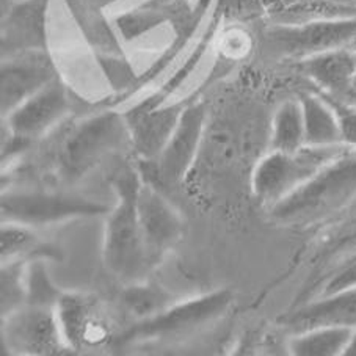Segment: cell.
<instances>
[{
    "instance_id": "7402d4cb",
    "label": "cell",
    "mask_w": 356,
    "mask_h": 356,
    "mask_svg": "<svg viewBox=\"0 0 356 356\" xmlns=\"http://www.w3.org/2000/svg\"><path fill=\"white\" fill-rule=\"evenodd\" d=\"M27 259H11L2 264L0 276V298H2V317L27 303Z\"/></svg>"
},
{
    "instance_id": "4fadbf2b",
    "label": "cell",
    "mask_w": 356,
    "mask_h": 356,
    "mask_svg": "<svg viewBox=\"0 0 356 356\" xmlns=\"http://www.w3.org/2000/svg\"><path fill=\"white\" fill-rule=\"evenodd\" d=\"M138 217L152 267L181 238L182 220L170 202L154 187L146 184H141L138 192Z\"/></svg>"
},
{
    "instance_id": "cb8c5ba5",
    "label": "cell",
    "mask_w": 356,
    "mask_h": 356,
    "mask_svg": "<svg viewBox=\"0 0 356 356\" xmlns=\"http://www.w3.org/2000/svg\"><path fill=\"white\" fill-rule=\"evenodd\" d=\"M27 266V303L55 306L61 297L57 287L49 280L42 261H29Z\"/></svg>"
},
{
    "instance_id": "7c38bea8",
    "label": "cell",
    "mask_w": 356,
    "mask_h": 356,
    "mask_svg": "<svg viewBox=\"0 0 356 356\" xmlns=\"http://www.w3.org/2000/svg\"><path fill=\"white\" fill-rule=\"evenodd\" d=\"M204 104L193 102L184 107L173 134L157 157V171L163 182L177 184L192 167L204 132Z\"/></svg>"
},
{
    "instance_id": "8fae6325",
    "label": "cell",
    "mask_w": 356,
    "mask_h": 356,
    "mask_svg": "<svg viewBox=\"0 0 356 356\" xmlns=\"http://www.w3.org/2000/svg\"><path fill=\"white\" fill-rule=\"evenodd\" d=\"M67 110L70 99L66 88L60 79L55 77L7 116L10 134L30 143L63 120Z\"/></svg>"
},
{
    "instance_id": "484cf974",
    "label": "cell",
    "mask_w": 356,
    "mask_h": 356,
    "mask_svg": "<svg viewBox=\"0 0 356 356\" xmlns=\"http://www.w3.org/2000/svg\"><path fill=\"white\" fill-rule=\"evenodd\" d=\"M321 95L330 102V106L333 107L337 116L342 143L356 151V106L355 104L337 99V97H331L323 93Z\"/></svg>"
},
{
    "instance_id": "1f68e13d",
    "label": "cell",
    "mask_w": 356,
    "mask_h": 356,
    "mask_svg": "<svg viewBox=\"0 0 356 356\" xmlns=\"http://www.w3.org/2000/svg\"><path fill=\"white\" fill-rule=\"evenodd\" d=\"M161 3H170V2H175V0H159Z\"/></svg>"
},
{
    "instance_id": "4dcf8cb0",
    "label": "cell",
    "mask_w": 356,
    "mask_h": 356,
    "mask_svg": "<svg viewBox=\"0 0 356 356\" xmlns=\"http://www.w3.org/2000/svg\"><path fill=\"white\" fill-rule=\"evenodd\" d=\"M88 2H91V5H90L91 8H104L106 5L113 3V2H116V0H88Z\"/></svg>"
},
{
    "instance_id": "ac0fdd59",
    "label": "cell",
    "mask_w": 356,
    "mask_h": 356,
    "mask_svg": "<svg viewBox=\"0 0 356 356\" xmlns=\"http://www.w3.org/2000/svg\"><path fill=\"white\" fill-rule=\"evenodd\" d=\"M305 118V138L308 146L343 145L339 122L333 107L325 97L318 95L300 96Z\"/></svg>"
},
{
    "instance_id": "ba28073f",
    "label": "cell",
    "mask_w": 356,
    "mask_h": 356,
    "mask_svg": "<svg viewBox=\"0 0 356 356\" xmlns=\"http://www.w3.org/2000/svg\"><path fill=\"white\" fill-rule=\"evenodd\" d=\"M0 209L2 222L27 226L49 225L74 217L102 216L108 211L107 206L82 196L42 192L3 193Z\"/></svg>"
},
{
    "instance_id": "83f0119b",
    "label": "cell",
    "mask_w": 356,
    "mask_h": 356,
    "mask_svg": "<svg viewBox=\"0 0 356 356\" xmlns=\"http://www.w3.org/2000/svg\"><path fill=\"white\" fill-rule=\"evenodd\" d=\"M353 287H356V253L336 270V273L331 276L327 286H325L322 297L353 289Z\"/></svg>"
},
{
    "instance_id": "44dd1931",
    "label": "cell",
    "mask_w": 356,
    "mask_h": 356,
    "mask_svg": "<svg viewBox=\"0 0 356 356\" xmlns=\"http://www.w3.org/2000/svg\"><path fill=\"white\" fill-rule=\"evenodd\" d=\"M0 253H2V261L11 259H26V256L44 254L55 256L52 250L42 251V245L38 241L35 232L30 229V226L21 223L3 222L2 229H0Z\"/></svg>"
},
{
    "instance_id": "6da1fadb",
    "label": "cell",
    "mask_w": 356,
    "mask_h": 356,
    "mask_svg": "<svg viewBox=\"0 0 356 356\" xmlns=\"http://www.w3.org/2000/svg\"><path fill=\"white\" fill-rule=\"evenodd\" d=\"M118 204L107 218L104 262L115 278L138 282L151 268L138 217V192L141 181L134 170L126 168L112 182Z\"/></svg>"
},
{
    "instance_id": "5bb4252c",
    "label": "cell",
    "mask_w": 356,
    "mask_h": 356,
    "mask_svg": "<svg viewBox=\"0 0 356 356\" xmlns=\"http://www.w3.org/2000/svg\"><path fill=\"white\" fill-rule=\"evenodd\" d=\"M49 0H22L2 22V54L5 57L46 51V15Z\"/></svg>"
},
{
    "instance_id": "277c9868",
    "label": "cell",
    "mask_w": 356,
    "mask_h": 356,
    "mask_svg": "<svg viewBox=\"0 0 356 356\" xmlns=\"http://www.w3.org/2000/svg\"><path fill=\"white\" fill-rule=\"evenodd\" d=\"M350 149L347 145H305L293 152L270 151L253 171V193L264 206L272 207Z\"/></svg>"
},
{
    "instance_id": "52a82bcc",
    "label": "cell",
    "mask_w": 356,
    "mask_h": 356,
    "mask_svg": "<svg viewBox=\"0 0 356 356\" xmlns=\"http://www.w3.org/2000/svg\"><path fill=\"white\" fill-rule=\"evenodd\" d=\"M2 321V341L11 353L57 355L67 348L55 306L26 303Z\"/></svg>"
},
{
    "instance_id": "603a6c76",
    "label": "cell",
    "mask_w": 356,
    "mask_h": 356,
    "mask_svg": "<svg viewBox=\"0 0 356 356\" xmlns=\"http://www.w3.org/2000/svg\"><path fill=\"white\" fill-rule=\"evenodd\" d=\"M122 302L137 317L148 318L168 308L170 296L159 286L132 282L122 293Z\"/></svg>"
},
{
    "instance_id": "5b68a950",
    "label": "cell",
    "mask_w": 356,
    "mask_h": 356,
    "mask_svg": "<svg viewBox=\"0 0 356 356\" xmlns=\"http://www.w3.org/2000/svg\"><path fill=\"white\" fill-rule=\"evenodd\" d=\"M232 303L229 291H216L184 303L168 306L159 314L141 318L122 336L124 342L165 341L202 328L222 317Z\"/></svg>"
},
{
    "instance_id": "2e32d148",
    "label": "cell",
    "mask_w": 356,
    "mask_h": 356,
    "mask_svg": "<svg viewBox=\"0 0 356 356\" xmlns=\"http://www.w3.org/2000/svg\"><path fill=\"white\" fill-rule=\"evenodd\" d=\"M182 106H161L140 113H126L134 148L143 159H157L182 113Z\"/></svg>"
},
{
    "instance_id": "ffe728a7",
    "label": "cell",
    "mask_w": 356,
    "mask_h": 356,
    "mask_svg": "<svg viewBox=\"0 0 356 356\" xmlns=\"http://www.w3.org/2000/svg\"><path fill=\"white\" fill-rule=\"evenodd\" d=\"M305 145L306 138L302 102L300 99L284 101L273 115L270 148L272 151L293 152L303 148Z\"/></svg>"
},
{
    "instance_id": "8992f818",
    "label": "cell",
    "mask_w": 356,
    "mask_h": 356,
    "mask_svg": "<svg viewBox=\"0 0 356 356\" xmlns=\"http://www.w3.org/2000/svg\"><path fill=\"white\" fill-rule=\"evenodd\" d=\"M356 40V16L328 17L305 24L272 27L266 44L276 57L305 60L336 47L352 46Z\"/></svg>"
},
{
    "instance_id": "9c48e42d",
    "label": "cell",
    "mask_w": 356,
    "mask_h": 356,
    "mask_svg": "<svg viewBox=\"0 0 356 356\" xmlns=\"http://www.w3.org/2000/svg\"><path fill=\"white\" fill-rule=\"evenodd\" d=\"M55 312L67 348L97 347L112 334L108 317L95 297L82 293H61Z\"/></svg>"
},
{
    "instance_id": "e0dca14e",
    "label": "cell",
    "mask_w": 356,
    "mask_h": 356,
    "mask_svg": "<svg viewBox=\"0 0 356 356\" xmlns=\"http://www.w3.org/2000/svg\"><path fill=\"white\" fill-rule=\"evenodd\" d=\"M286 327L293 334L317 327L356 328V287L322 297L296 311L286 318Z\"/></svg>"
},
{
    "instance_id": "7a4b0ae2",
    "label": "cell",
    "mask_w": 356,
    "mask_h": 356,
    "mask_svg": "<svg viewBox=\"0 0 356 356\" xmlns=\"http://www.w3.org/2000/svg\"><path fill=\"white\" fill-rule=\"evenodd\" d=\"M356 200V151L350 149L268 212L282 225H311L342 211Z\"/></svg>"
},
{
    "instance_id": "4316f807",
    "label": "cell",
    "mask_w": 356,
    "mask_h": 356,
    "mask_svg": "<svg viewBox=\"0 0 356 356\" xmlns=\"http://www.w3.org/2000/svg\"><path fill=\"white\" fill-rule=\"evenodd\" d=\"M253 51V38L241 27H231L225 30L220 38V52L229 60H242Z\"/></svg>"
},
{
    "instance_id": "f546056e",
    "label": "cell",
    "mask_w": 356,
    "mask_h": 356,
    "mask_svg": "<svg viewBox=\"0 0 356 356\" xmlns=\"http://www.w3.org/2000/svg\"><path fill=\"white\" fill-rule=\"evenodd\" d=\"M342 356H356V330L352 336V339L347 343L346 350H343V355Z\"/></svg>"
},
{
    "instance_id": "d6986e66",
    "label": "cell",
    "mask_w": 356,
    "mask_h": 356,
    "mask_svg": "<svg viewBox=\"0 0 356 356\" xmlns=\"http://www.w3.org/2000/svg\"><path fill=\"white\" fill-rule=\"evenodd\" d=\"M356 328L352 327H317L292 334L289 352L297 356H339Z\"/></svg>"
},
{
    "instance_id": "3957f363",
    "label": "cell",
    "mask_w": 356,
    "mask_h": 356,
    "mask_svg": "<svg viewBox=\"0 0 356 356\" xmlns=\"http://www.w3.org/2000/svg\"><path fill=\"white\" fill-rule=\"evenodd\" d=\"M131 138L126 115L106 110L71 126L55 145L54 163L58 177L74 182L88 173L107 152Z\"/></svg>"
},
{
    "instance_id": "d4e9b609",
    "label": "cell",
    "mask_w": 356,
    "mask_h": 356,
    "mask_svg": "<svg viewBox=\"0 0 356 356\" xmlns=\"http://www.w3.org/2000/svg\"><path fill=\"white\" fill-rule=\"evenodd\" d=\"M165 21V16L161 10L157 8H146L141 11H134V13H129L118 17V30L124 38H137L146 30L152 29L154 26Z\"/></svg>"
},
{
    "instance_id": "f1b7e54d",
    "label": "cell",
    "mask_w": 356,
    "mask_h": 356,
    "mask_svg": "<svg viewBox=\"0 0 356 356\" xmlns=\"http://www.w3.org/2000/svg\"><path fill=\"white\" fill-rule=\"evenodd\" d=\"M341 101H346V102H350V104H355V106H356V76H355V79H353L352 85H350L348 93H347V95H346V97H343V99H341Z\"/></svg>"
},
{
    "instance_id": "30bf717a",
    "label": "cell",
    "mask_w": 356,
    "mask_h": 356,
    "mask_svg": "<svg viewBox=\"0 0 356 356\" xmlns=\"http://www.w3.org/2000/svg\"><path fill=\"white\" fill-rule=\"evenodd\" d=\"M57 77L46 51H30L3 58L0 71V104L8 116L30 96Z\"/></svg>"
},
{
    "instance_id": "9a60e30c",
    "label": "cell",
    "mask_w": 356,
    "mask_h": 356,
    "mask_svg": "<svg viewBox=\"0 0 356 356\" xmlns=\"http://www.w3.org/2000/svg\"><path fill=\"white\" fill-rule=\"evenodd\" d=\"M300 70L314 82L321 93L343 99L356 76V49L336 47L298 61Z\"/></svg>"
}]
</instances>
